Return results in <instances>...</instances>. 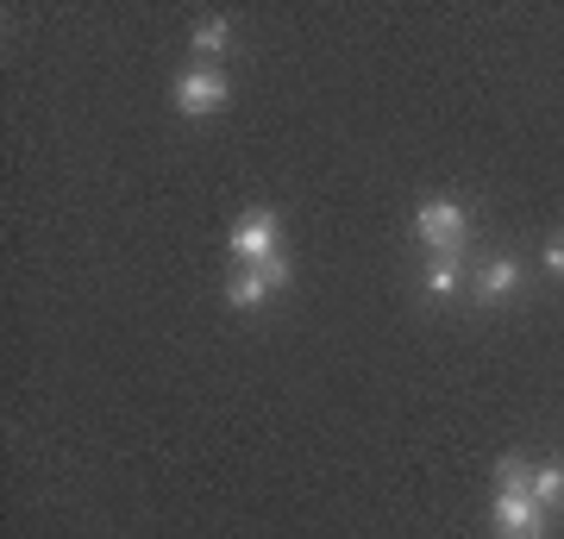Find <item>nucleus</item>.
<instances>
[{"mask_svg": "<svg viewBox=\"0 0 564 539\" xmlns=\"http://www.w3.org/2000/svg\"><path fill=\"white\" fill-rule=\"evenodd\" d=\"M414 233H421L433 251H458L464 233H470V214H464L458 201H426L421 214H414Z\"/></svg>", "mask_w": 564, "mask_h": 539, "instance_id": "f257e3e1", "label": "nucleus"}, {"mask_svg": "<svg viewBox=\"0 0 564 539\" xmlns=\"http://www.w3.org/2000/svg\"><path fill=\"white\" fill-rule=\"evenodd\" d=\"M496 539H545V508L527 489L496 496Z\"/></svg>", "mask_w": 564, "mask_h": 539, "instance_id": "f03ea898", "label": "nucleus"}, {"mask_svg": "<svg viewBox=\"0 0 564 539\" xmlns=\"http://www.w3.org/2000/svg\"><path fill=\"white\" fill-rule=\"evenodd\" d=\"M176 107L188 114V120H202V114H220V107H226L220 69H188V76L176 82Z\"/></svg>", "mask_w": 564, "mask_h": 539, "instance_id": "7ed1b4c3", "label": "nucleus"}, {"mask_svg": "<svg viewBox=\"0 0 564 539\" xmlns=\"http://www.w3.org/2000/svg\"><path fill=\"white\" fill-rule=\"evenodd\" d=\"M232 258L239 263H263V258H276V214H245L239 226H232Z\"/></svg>", "mask_w": 564, "mask_h": 539, "instance_id": "20e7f679", "label": "nucleus"}, {"mask_svg": "<svg viewBox=\"0 0 564 539\" xmlns=\"http://www.w3.org/2000/svg\"><path fill=\"white\" fill-rule=\"evenodd\" d=\"M514 289H521V263L514 258H496L484 277H477V301H502V295H514Z\"/></svg>", "mask_w": 564, "mask_h": 539, "instance_id": "39448f33", "label": "nucleus"}, {"mask_svg": "<svg viewBox=\"0 0 564 539\" xmlns=\"http://www.w3.org/2000/svg\"><path fill=\"white\" fill-rule=\"evenodd\" d=\"M263 295H270V277H263V263H239V277L226 282V301H232V308H258Z\"/></svg>", "mask_w": 564, "mask_h": 539, "instance_id": "423d86ee", "label": "nucleus"}, {"mask_svg": "<svg viewBox=\"0 0 564 539\" xmlns=\"http://www.w3.org/2000/svg\"><path fill=\"white\" fill-rule=\"evenodd\" d=\"M527 496L540 502V508H564V464H540L533 483H527Z\"/></svg>", "mask_w": 564, "mask_h": 539, "instance_id": "0eeeda50", "label": "nucleus"}, {"mask_svg": "<svg viewBox=\"0 0 564 539\" xmlns=\"http://www.w3.org/2000/svg\"><path fill=\"white\" fill-rule=\"evenodd\" d=\"M452 289H458V258H452V251H440V258H433V270H426V295H452Z\"/></svg>", "mask_w": 564, "mask_h": 539, "instance_id": "6e6552de", "label": "nucleus"}, {"mask_svg": "<svg viewBox=\"0 0 564 539\" xmlns=\"http://www.w3.org/2000/svg\"><path fill=\"white\" fill-rule=\"evenodd\" d=\"M195 51H202V57H220V51H226V20H202V25H195Z\"/></svg>", "mask_w": 564, "mask_h": 539, "instance_id": "1a4fd4ad", "label": "nucleus"}, {"mask_svg": "<svg viewBox=\"0 0 564 539\" xmlns=\"http://www.w3.org/2000/svg\"><path fill=\"white\" fill-rule=\"evenodd\" d=\"M496 477H502V489H527V483H533V464H527V459H502V464H496Z\"/></svg>", "mask_w": 564, "mask_h": 539, "instance_id": "9d476101", "label": "nucleus"}, {"mask_svg": "<svg viewBox=\"0 0 564 539\" xmlns=\"http://www.w3.org/2000/svg\"><path fill=\"white\" fill-rule=\"evenodd\" d=\"M545 270H552V277H564V245H552V251H545Z\"/></svg>", "mask_w": 564, "mask_h": 539, "instance_id": "9b49d317", "label": "nucleus"}]
</instances>
